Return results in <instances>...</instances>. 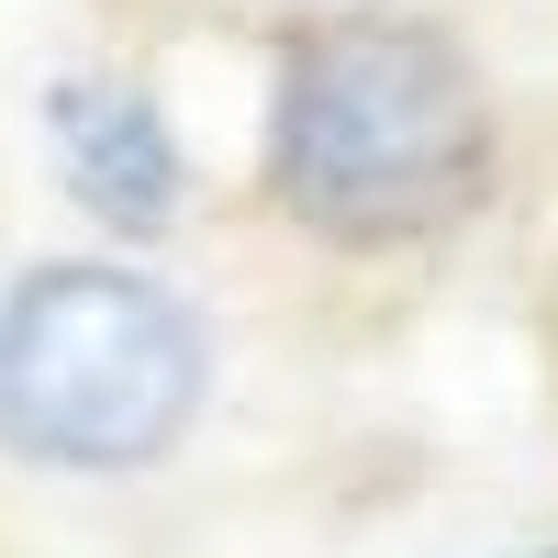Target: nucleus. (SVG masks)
<instances>
[{
    "label": "nucleus",
    "mask_w": 558,
    "mask_h": 558,
    "mask_svg": "<svg viewBox=\"0 0 558 558\" xmlns=\"http://www.w3.org/2000/svg\"><path fill=\"white\" fill-rule=\"evenodd\" d=\"M268 179L313 235L336 246H402L436 235L492 191V101L481 68L436 23L347 12L313 23L279 57V123Z\"/></svg>",
    "instance_id": "f257e3e1"
},
{
    "label": "nucleus",
    "mask_w": 558,
    "mask_h": 558,
    "mask_svg": "<svg viewBox=\"0 0 558 558\" xmlns=\"http://www.w3.org/2000/svg\"><path fill=\"white\" fill-rule=\"evenodd\" d=\"M213 347L134 268H34L0 302V436L45 470H146L202 413Z\"/></svg>",
    "instance_id": "f03ea898"
},
{
    "label": "nucleus",
    "mask_w": 558,
    "mask_h": 558,
    "mask_svg": "<svg viewBox=\"0 0 558 558\" xmlns=\"http://www.w3.org/2000/svg\"><path fill=\"white\" fill-rule=\"evenodd\" d=\"M57 146L89 213H112L123 235H157L179 213V146L146 89H101V78H68L57 89Z\"/></svg>",
    "instance_id": "7ed1b4c3"
}]
</instances>
